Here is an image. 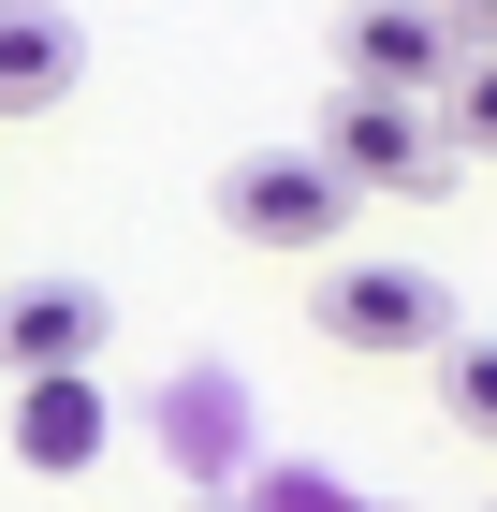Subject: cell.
<instances>
[{
	"label": "cell",
	"mask_w": 497,
	"mask_h": 512,
	"mask_svg": "<svg viewBox=\"0 0 497 512\" xmlns=\"http://www.w3.org/2000/svg\"><path fill=\"white\" fill-rule=\"evenodd\" d=\"M307 322H322L337 352H424V366H439V352H454V278L366 249V264H322V278H307Z\"/></svg>",
	"instance_id": "6da1fadb"
},
{
	"label": "cell",
	"mask_w": 497,
	"mask_h": 512,
	"mask_svg": "<svg viewBox=\"0 0 497 512\" xmlns=\"http://www.w3.org/2000/svg\"><path fill=\"white\" fill-rule=\"evenodd\" d=\"M307 147H322V176H337V191H395V205L454 191V161H468L454 132H439V103H366V88H337Z\"/></svg>",
	"instance_id": "7a4b0ae2"
},
{
	"label": "cell",
	"mask_w": 497,
	"mask_h": 512,
	"mask_svg": "<svg viewBox=\"0 0 497 512\" xmlns=\"http://www.w3.org/2000/svg\"><path fill=\"white\" fill-rule=\"evenodd\" d=\"M220 220L249 249H337L351 235V191L322 176V147H234L220 161Z\"/></svg>",
	"instance_id": "3957f363"
},
{
	"label": "cell",
	"mask_w": 497,
	"mask_h": 512,
	"mask_svg": "<svg viewBox=\"0 0 497 512\" xmlns=\"http://www.w3.org/2000/svg\"><path fill=\"white\" fill-rule=\"evenodd\" d=\"M88 352H117L103 278H0V381H88Z\"/></svg>",
	"instance_id": "277c9868"
},
{
	"label": "cell",
	"mask_w": 497,
	"mask_h": 512,
	"mask_svg": "<svg viewBox=\"0 0 497 512\" xmlns=\"http://www.w3.org/2000/svg\"><path fill=\"white\" fill-rule=\"evenodd\" d=\"M337 88H366V103H454V15H424V0L337 15Z\"/></svg>",
	"instance_id": "5b68a950"
},
{
	"label": "cell",
	"mask_w": 497,
	"mask_h": 512,
	"mask_svg": "<svg viewBox=\"0 0 497 512\" xmlns=\"http://www.w3.org/2000/svg\"><path fill=\"white\" fill-rule=\"evenodd\" d=\"M88 74V30L59 0H0V118H44L59 88Z\"/></svg>",
	"instance_id": "8992f818"
},
{
	"label": "cell",
	"mask_w": 497,
	"mask_h": 512,
	"mask_svg": "<svg viewBox=\"0 0 497 512\" xmlns=\"http://www.w3.org/2000/svg\"><path fill=\"white\" fill-rule=\"evenodd\" d=\"M103 439H117L103 381H15V469H88Z\"/></svg>",
	"instance_id": "52a82bcc"
},
{
	"label": "cell",
	"mask_w": 497,
	"mask_h": 512,
	"mask_svg": "<svg viewBox=\"0 0 497 512\" xmlns=\"http://www.w3.org/2000/svg\"><path fill=\"white\" fill-rule=\"evenodd\" d=\"M424 381H439V425L454 439H497V337H454Z\"/></svg>",
	"instance_id": "ba28073f"
},
{
	"label": "cell",
	"mask_w": 497,
	"mask_h": 512,
	"mask_svg": "<svg viewBox=\"0 0 497 512\" xmlns=\"http://www.w3.org/2000/svg\"><path fill=\"white\" fill-rule=\"evenodd\" d=\"M439 132L497 161V59H468V74H454V103H439Z\"/></svg>",
	"instance_id": "9c48e42d"
},
{
	"label": "cell",
	"mask_w": 497,
	"mask_h": 512,
	"mask_svg": "<svg viewBox=\"0 0 497 512\" xmlns=\"http://www.w3.org/2000/svg\"><path fill=\"white\" fill-rule=\"evenodd\" d=\"M351 512H410V498H351Z\"/></svg>",
	"instance_id": "30bf717a"
},
{
	"label": "cell",
	"mask_w": 497,
	"mask_h": 512,
	"mask_svg": "<svg viewBox=\"0 0 497 512\" xmlns=\"http://www.w3.org/2000/svg\"><path fill=\"white\" fill-rule=\"evenodd\" d=\"M205 512H249V498H205Z\"/></svg>",
	"instance_id": "8fae6325"
}]
</instances>
